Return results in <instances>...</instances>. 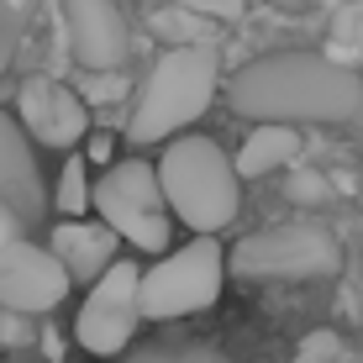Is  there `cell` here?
<instances>
[{"label": "cell", "mask_w": 363, "mask_h": 363, "mask_svg": "<svg viewBox=\"0 0 363 363\" xmlns=\"http://www.w3.org/2000/svg\"><path fill=\"white\" fill-rule=\"evenodd\" d=\"M116 232L100 227V221H64V227L53 232V247L48 253L58 258V269L69 274V284H95L100 274H106L111 264H116Z\"/></svg>", "instance_id": "obj_12"}, {"label": "cell", "mask_w": 363, "mask_h": 363, "mask_svg": "<svg viewBox=\"0 0 363 363\" xmlns=\"http://www.w3.org/2000/svg\"><path fill=\"white\" fill-rule=\"evenodd\" d=\"M137 264L127 258H116L100 279L90 284V295H84L79 316H74V342L84 347V353L95 358H121L132 347V332H137Z\"/></svg>", "instance_id": "obj_7"}, {"label": "cell", "mask_w": 363, "mask_h": 363, "mask_svg": "<svg viewBox=\"0 0 363 363\" xmlns=\"http://www.w3.org/2000/svg\"><path fill=\"white\" fill-rule=\"evenodd\" d=\"M300 158V132L295 127H284V121H264L253 137L242 143V153L232 158V169H237V179L242 174H269V169H284V164H295Z\"/></svg>", "instance_id": "obj_13"}, {"label": "cell", "mask_w": 363, "mask_h": 363, "mask_svg": "<svg viewBox=\"0 0 363 363\" xmlns=\"http://www.w3.org/2000/svg\"><path fill=\"white\" fill-rule=\"evenodd\" d=\"M64 6V37L84 74L121 69L132 58V27L116 0H58Z\"/></svg>", "instance_id": "obj_9"}, {"label": "cell", "mask_w": 363, "mask_h": 363, "mask_svg": "<svg viewBox=\"0 0 363 363\" xmlns=\"http://www.w3.org/2000/svg\"><path fill=\"white\" fill-rule=\"evenodd\" d=\"M232 106L258 121H347L363 106V84L353 69L321 53H269L237 69L227 84Z\"/></svg>", "instance_id": "obj_1"}, {"label": "cell", "mask_w": 363, "mask_h": 363, "mask_svg": "<svg viewBox=\"0 0 363 363\" xmlns=\"http://www.w3.org/2000/svg\"><path fill=\"white\" fill-rule=\"evenodd\" d=\"M337 269H342V247L316 221L264 227L227 253V274L237 279H327Z\"/></svg>", "instance_id": "obj_5"}, {"label": "cell", "mask_w": 363, "mask_h": 363, "mask_svg": "<svg viewBox=\"0 0 363 363\" xmlns=\"http://www.w3.org/2000/svg\"><path fill=\"white\" fill-rule=\"evenodd\" d=\"M284 195H290L295 206H321V200H327V179L311 174L306 164H295V174L284 179Z\"/></svg>", "instance_id": "obj_18"}, {"label": "cell", "mask_w": 363, "mask_h": 363, "mask_svg": "<svg viewBox=\"0 0 363 363\" xmlns=\"http://www.w3.org/2000/svg\"><path fill=\"white\" fill-rule=\"evenodd\" d=\"M211 95H216V48H169L143 79V95L127 121V143L153 147L179 137L190 121H200Z\"/></svg>", "instance_id": "obj_3"}, {"label": "cell", "mask_w": 363, "mask_h": 363, "mask_svg": "<svg viewBox=\"0 0 363 363\" xmlns=\"http://www.w3.org/2000/svg\"><path fill=\"white\" fill-rule=\"evenodd\" d=\"M69 300V274L58 269V258L48 247L16 242L0 247V311H16V316H48L53 306Z\"/></svg>", "instance_id": "obj_8"}, {"label": "cell", "mask_w": 363, "mask_h": 363, "mask_svg": "<svg viewBox=\"0 0 363 363\" xmlns=\"http://www.w3.org/2000/svg\"><path fill=\"white\" fill-rule=\"evenodd\" d=\"M11 64V27H0V69Z\"/></svg>", "instance_id": "obj_25"}, {"label": "cell", "mask_w": 363, "mask_h": 363, "mask_svg": "<svg viewBox=\"0 0 363 363\" xmlns=\"http://www.w3.org/2000/svg\"><path fill=\"white\" fill-rule=\"evenodd\" d=\"M153 174H158L164 206H174V216H179L190 232L216 237L221 227L237 221L242 190H237V169L216 147V137H200V132L169 137V147L153 164Z\"/></svg>", "instance_id": "obj_2"}, {"label": "cell", "mask_w": 363, "mask_h": 363, "mask_svg": "<svg viewBox=\"0 0 363 363\" xmlns=\"http://www.w3.org/2000/svg\"><path fill=\"white\" fill-rule=\"evenodd\" d=\"M127 363H232V358L216 353L211 342H147V347H132Z\"/></svg>", "instance_id": "obj_15"}, {"label": "cell", "mask_w": 363, "mask_h": 363, "mask_svg": "<svg viewBox=\"0 0 363 363\" xmlns=\"http://www.w3.org/2000/svg\"><path fill=\"white\" fill-rule=\"evenodd\" d=\"M164 6H179L190 16H206V21H232V16H242L247 0H164Z\"/></svg>", "instance_id": "obj_20"}, {"label": "cell", "mask_w": 363, "mask_h": 363, "mask_svg": "<svg viewBox=\"0 0 363 363\" xmlns=\"http://www.w3.org/2000/svg\"><path fill=\"white\" fill-rule=\"evenodd\" d=\"M58 211L69 221H79L90 211V169H84V158H69L64 174H58Z\"/></svg>", "instance_id": "obj_16"}, {"label": "cell", "mask_w": 363, "mask_h": 363, "mask_svg": "<svg viewBox=\"0 0 363 363\" xmlns=\"http://www.w3.org/2000/svg\"><path fill=\"white\" fill-rule=\"evenodd\" d=\"M153 32L169 37V48H211V21L206 16H190L179 6H164L153 16Z\"/></svg>", "instance_id": "obj_14"}, {"label": "cell", "mask_w": 363, "mask_h": 363, "mask_svg": "<svg viewBox=\"0 0 363 363\" xmlns=\"http://www.w3.org/2000/svg\"><path fill=\"white\" fill-rule=\"evenodd\" d=\"M127 95V79H121V69H106V74H84L79 79V100L84 106H111V100Z\"/></svg>", "instance_id": "obj_17"}, {"label": "cell", "mask_w": 363, "mask_h": 363, "mask_svg": "<svg viewBox=\"0 0 363 363\" xmlns=\"http://www.w3.org/2000/svg\"><path fill=\"white\" fill-rule=\"evenodd\" d=\"M0 206H6L21 227L43 221V206H48L32 143H27V132H21V121H11L6 111H0Z\"/></svg>", "instance_id": "obj_11"}, {"label": "cell", "mask_w": 363, "mask_h": 363, "mask_svg": "<svg viewBox=\"0 0 363 363\" xmlns=\"http://www.w3.org/2000/svg\"><path fill=\"white\" fill-rule=\"evenodd\" d=\"M90 206L100 211V227L116 232V242H132L143 253H164L174 221L164 211V195H158V174L143 158H127V164L106 169L90 184Z\"/></svg>", "instance_id": "obj_6"}, {"label": "cell", "mask_w": 363, "mask_h": 363, "mask_svg": "<svg viewBox=\"0 0 363 363\" xmlns=\"http://www.w3.org/2000/svg\"><path fill=\"white\" fill-rule=\"evenodd\" d=\"M16 237H21V221L11 216L6 206H0V247H6V242H16Z\"/></svg>", "instance_id": "obj_23"}, {"label": "cell", "mask_w": 363, "mask_h": 363, "mask_svg": "<svg viewBox=\"0 0 363 363\" xmlns=\"http://www.w3.org/2000/svg\"><path fill=\"white\" fill-rule=\"evenodd\" d=\"M90 158L106 164V158H111V137H90ZM90 158H84V164H90Z\"/></svg>", "instance_id": "obj_24"}, {"label": "cell", "mask_w": 363, "mask_h": 363, "mask_svg": "<svg viewBox=\"0 0 363 363\" xmlns=\"http://www.w3.org/2000/svg\"><path fill=\"white\" fill-rule=\"evenodd\" d=\"M32 11V0H0V27H11V21H21Z\"/></svg>", "instance_id": "obj_22"}, {"label": "cell", "mask_w": 363, "mask_h": 363, "mask_svg": "<svg viewBox=\"0 0 363 363\" xmlns=\"http://www.w3.org/2000/svg\"><path fill=\"white\" fill-rule=\"evenodd\" d=\"M358 200H363V174H358Z\"/></svg>", "instance_id": "obj_26"}, {"label": "cell", "mask_w": 363, "mask_h": 363, "mask_svg": "<svg viewBox=\"0 0 363 363\" xmlns=\"http://www.w3.org/2000/svg\"><path fill=\"white\" fill-rule=\"evenodd\" d=\"M27 342H32V316L0 311V347H27Z\"/></svg>", "instance_id": "obj_21"}, {"label": "cell", "mask_w": 363, "mask_h": 363, "mask_svg": "<svg viewBox=\"0 0 363 363\" xmlns=\"http://www.w3.org/2000/svg\"><path fill=\"white\" fill-rule=\"evenodd\" d=\"M21 132H32L43 147H74L84 132H90V116H84V100L69 90V84H58L53 74H32L27 84H21Z\"/></svg>", "instance_id": "obj_10"}, {"label": "cell", "mask_w": 363, "mask_h": 363, "mask_svg": "<svg viewBox=\"0 0 363 363\" xmlns=\"http://www.w3.org/2000/svg\"><path fill=\"white\" fill-rule=\"evenodd\" d=\"M221 284H227V253L216 247V237H195L137 274V316L143 321L195 316V311L216 306Z\"/></svg>", "instance_id": "obj_4"}, {"label": "cell", "mask_w": 363, "mask_h": 363, "mask_svg": "<svg viewBox=\"0 0 363 363\" xmlns=\"http://www.w3.org/2000/svg\"><path fill=\"white\" fill-rule=\"evenodd\" d=\"M295 363H342V337L337 332H311L306 342H300Z\"/></svg>", "instance_id": "obj_19"}]
</instances>
